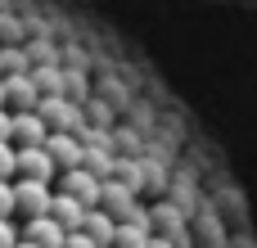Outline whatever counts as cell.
Returning <instances> with one entry per match:
<instances>
[{"mask_svg": "<svg viewBox=\"0 0 257 248\" xmlns=\"http://www.w3.org/2000/svg\"><path fill=\"white\" fill-rule=\"evenodd\" d=\"M54 194H68V199H77L81 208H95L99 203V181L90 176V172H81V167H68V172H59V190Z\"/></svg>", "mask_w": 257, "mask_h": 248, "instance_id": "obj_4", "label": "cell"}, {"mask_svg": "<svg viewBox=\"0 0 257 248\" xmlns=\"http://www.w3.org/2000/svg\"><path fill=\"white\" fill-rule=\"evenodd\" d=\"M14 176H23V181H54L59 172H54V163L45 158V149H14Z\"/></svg>", "mask_w": 257, "mask_h": 248, "instance_id": "obj_7", "label": "cell"}, {"mask_svg": "<svg viewBox=\"0 0 257 248\" xmlns=\"http://www.w3.org/2000/svg\"><path fill=\"white\" fill-rule=\"evenodd\" d=\"M0 140H9V108H0Z\"/></svg>", "mask_w": 257, "mask_h": 248, "instance_id": "obj_17", "label": "cell"}, {"mask_svg": "<svg viewBox=\"0 0 257 248\" xmlns=\"http://www.w3.org/2000/svg\"><path fill=\"white\" fill-rule=\"evenodd\" d=\"M14 244H18V226L9 217H0V248H14Z\"/></svg>", "mask_w": 257, "mask_h": 248, "instance_id": "obj_15", "label": "cell"}, {"mask_svg": "<svg viewBox=\"0 0 257 248\" xmlns=\"http://www.w3.org/2000/svg\"><path fill=\"white\" fill-rule=\"evenodd\" d=\"M41 149H45V158L54 163V172H68V167L81 163V145H77V136H68V131H50Z\"/></svg>", "mask_w": 257, "mask_h": 248, "instance_id": "obj_6", "label": "cell"}, {"mask_svg": "<svg viewBox=\"0 0 257 248\" xmlns=\"http://www.w3.org/2000/svg\"><path fill=\"white\" fill-rule=\"evenodd\" d=\"M36 117H41V127H45V131H68V136H77V131H81V104H72L68 95L41 99V104H36Z\"/></svg>", "mask_w": 257, "mask_h": 248, "instance_id": "obj_1", "label": "cell"}, {"mask_svg": "<svg viewBox=\"0 0 257 248\" xmlns=\"http://www.w3.org/2000/svg\"><path fill=\"white\" fill-rule=\"evenodd\" d=\"M63 248H95V244H90L81 230H72V235H63Z\"/></svg>", "mask_w": 257, "mask_h": 248, "instance_id": "obj_16", "label": "cell"}, {"mask_svg": "<svg viewBox=\"0 0 257 248\" xmlns=\"http://www.w3.org/2000/svg\"><path fill=\"white\" fill-rule=\"evenodd\" d=\"M14 248H36V244H32V239H18V244H14Z\"/></svg>", "mask_w": 257, "mask_h": 248, "instance_id": "obj_18", "label": "cell"}, {"mask_svg": "<svg viewBox=\"0 0 257 248\" xmlns=\"http://www.w3.org/2000/svg\"><path fill=\"white\" fill-rule=\"evenodd\" d=\"M0 217L14 221V181H0Z\"/></svg>", "mask_w": 257, "mask_h": 248, "instance_id": "obj_14", "label": "cell"}, {"mask_svg": "<svg viewBox=\"0 0 257 248\" xmlns=\"http://www.w3.org/2000/svg\"><path fill=\"white\" fill-rule=\"evenodd\" d=\"M0 86H5V108H9V113H36L41 90H36L32 72H5Z\"/></svg>", "mask_w": 257, "mask_h": 248, "instance_id": "obj_3", "label": "cell"}, {"mask_svg": "<svg viewBox=\"0 0 257 248\" xmlns=\"http://www.w3.org/2000/svg\"><path fill=\"white\" fill-rule=\"evenodd\" d=\"M149 239H154V230H149V226L117 221V226H113V244H108V248H149Z\"/></svg>", "mask_w": 257, "mask_h": 248, "instance_id": "obj_12", "label": "cell"}, {"mask_svg": "<svg viewBox=\"0 0 257 248\" xmlns=\"http://www.w3.org/2000/svg\"><path fill=\"white\" fill-rule=\"evenodd\" d=\"M0 108H5V86H0Z\"/></svg>", "mask_w": 257, "mask_h": 248, "instance_id": "obj_19", "label": "cell"}, {"mask_svg": "<svg viewBox=\"0 0 257 248\" xmlns=\"http://www.w3.org/2000/svg\"><path fill=\"white\" fill-rule=\"evenodd\" d=\"M113 163H117V158H113L108 149H95V145H81V163H77V167H81V172H90L95 181H108V176H113Z\"/></svg>", "mask_w": 257, "mask_h": 248, "instance_id": "obj_11", "label": "cell"}, {"mask_svg": "<svg viewBox=\"0 0 257 248\" xmlns=\"http://www.w3.org/2000/svg\"><path fill=\"white\" fill-rule=\"evenodd\" d=\"M45 136H50V131L41 127L36 113H9V145H14V149H41Z\"/></svg>", "mask_w": 257, "mask_h": 248, "instance_id": "obj_5", "label": "cell"}, {"mask_svg": "<svg viewBox=\"0 0 257 248\" xmlns=\"http://www.w3.org/2000/svg\"><path fill=\"white\" fill-rule=\"evenodd\" d=\"M0 181H14V145L0 140Z\"/></svg>", "mask_w": 257, "mask_h": 248, "instance_id": "obj_13", "label": "cell"}, {"mask_svg": "<svg viewBox=\"0 0 257 248\" xmlns=\"http://www.w3.org/2000/svg\"><path fill=\"white\" fill-rule=\"evenodd\" d=\"M81 217H86V208H81L77 199H68V194H54V203H50V221H54L63 235L81 230Z\"/></svg>", "mask_w": 257, "mask_h": 248, "instance_id": "obj_9", "label": "cell"}, {"mask_svg": "<svg viewBox=\"0 0 257 248\" xmlns=\"http://www.w3.org/2000/svg\"><path fill=\"white\" fill-rule=\"evenodd\" d=\"M50 203H54V190L45 181H14V212H23L27 221L32 217H50Z\"/></svg>", "mask_w": 257, "mask_h": 248, "instance_id": "obj_2", "label": "cell"}, {"mask_svg": "<svg viewBox=\"0 0 257 248\" xmlns=\"http://www.w3.org/2000/svg\"><path fill=\"white\" fill-rule=\"evenodd\" d=\"M18 239H32L36 248H63V230H59L50 217H32V221L18 230Z\"/></svg>", "mask_w": 257, "mask_h": 248, "instance_id": "obj_10", "label": "cell"}, {"mask_svg": "<svg viewBox=\"0 0 257 248\" xmlns=\"http://www.w3.org/2000/svg\"><path fill=\"white\" fill-rule=\"evenodd\" d=\"M113 226H117V221H113L104 208H86V217H81V235H86L95 248H108V244H113Z\"/></svg>", "mask_w": 257, "mask_h": 248, "instance_id": "obj_8", "label": "cell"}]
</instances>
